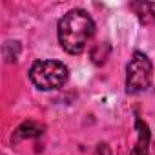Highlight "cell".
I'll list each match as a JSON object with an SVG mask.
<instances>
[{
  "label": "cell",
  "mask_w": 155,
  "mask_h": 155,
  "mask_svg": "<svg viewBox=\"0 0 155 155\" xmlns=\"http://www.w3.org/2000/svg\"><path fill=\"white\" fill-rule=\"evenodd\" d=\"M95 35V22L84 9H71L58 22V42L69 55H81Z\"/></svg>",
  "instance_id": "cell-1"
},
{
  "label": "cell",
  "mask_w": 155,
  "mask_h": 155,
  "mask_svg": "<svg viewBox=\"0 0 155 155\" xmlns=\"http://www.w3.org/2000/svg\"><path fill=\"white\" fill-rule=\"evenodd\" d=\"M29 79L38 90H58L68 81V68L58 60H37L29 69Z\"/></svg>",
  "instance_id": "cell-2"
},
{
  "label": "cell",
  "mask_w": 155,
  "mask_h": 155,
  "mask_svg": "<svg viewBox=\"0 0 155 155\" xmlns=\"http://www.w3.org/2000/svg\"><path fill=\"white\" fill-rule=\"evenodd\" d=\"M150 81H151V62L144 53L135 51L131 60L128 62V68H126V90H128V93L144 91L150 86Z\"/></svg>",
  "instance_id": "cell-3"
},
{
  "label": "cell",
  "mask_w": 155,
  "mask_h": 155,
  "mask_svg": "<svg viewBox=\"0 0 155 155\" xmlns=\"http://www.w3.org/2000/svg\"><path fill=\"white\" fill-rule=\"evenodd\" d=\"M135 128H137V144L135 148L131 150L130 155H148V148H150V128L140 120V119H135Z\"/></svg>",
  "instance_id": "cell-4"
},
{
  "label": "cell",
  "mask_w": 155,
  "mask_h": 155,
  "mask_svg": "<svg viewBox=\"0 0 155 155\" xmlns=\"http://www.w3.org/2000/svg\"><path fill=\"white\" fill-rule=\"evenodd\" d=\"M130 8L135 11L140 24L146 26L155 20V2H131Z\"/></svg>",
  "instance_id": "cell-5"
},
{
  "label": "cell",
  "mask_w": 155,
  "mask_h": 155,
  "mask_svg": "<svg viewBox=\"0 0 155 155\" xmlns=\"http://www.w3.org/2000/svg\"><path fill=\"white\" fill-rule=\"evenodd\" d=\"M44 133V126L42 124H38V122H35V120H28V122H24V124H20L18 128H17V131H15V137L17 139H29V137H38V135H42ZM13 137V139H15Z\"/></svg>",
  "instance_id": "cell-6"
},
{
  "label": "cell",
  "mask_w": 155,
  "mask_h": 155,
  "mask_svg": "<svg viewBox=\"0 0 155 155\" xmlns=\"http://www.w3.org/2000/svg\"><path fill=\"white\" fill-rule=\"evenodd\" d=\"M108 55H110V46L106 42L104 44H97L93 48V51H91V60L95 64H104L106 58H108Z\"/></svg>",
  "instance_id": "cell-7"
},
{
  "label": "cell",
  "mask_w": 155,
  "mask_h": 155,
  "mask_svg": "<svg viewBox=\"0 0 155 155\" xmlns=\"http://www.w3.org/2000/svg\"><path fill=\"white\" fill-rule=\"evenodd\" d=\"M18 51H20V44L18 42H6V46H4V57H6L8 62L17 60Z\"/></svg>",
  "instance_id": "cell-8"
}]
</instances>
